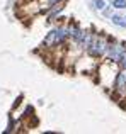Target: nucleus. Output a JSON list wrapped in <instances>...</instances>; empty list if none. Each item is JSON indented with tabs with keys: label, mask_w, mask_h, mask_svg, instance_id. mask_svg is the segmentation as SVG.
Wrapping results in <instances>:
<instances>
[{
	"label": "nucleus",
	"mask_w": 126,
	"mask_h": 134,
	"mask_svg": "<svg viewBox=\"0 0 126 134\" xmlns=\"http://www.w3.org/2000/svg\"><path fill=\"white\" fill-rule=\"evenodd\" d=\"M111 20H113V24H116L119 27H126V22L121 15H111Z\"/></svg>",
	"instance_id": "1"
},
{
	"label": "nucleus",
	"mask_w": 126,
	"mask_h": 134,
	"mask_svg": "<svg viewBox=\"0 0 126 134\" xmlns=\"http://www.w3.org/2000/svg\"><path fill=\"white\" fill-rule=\"evenodd\" d=\"M104 3H106L104 0H96V7H97V9H101V10L104 9Z\"/></svg>",
	"instance_id": "3"
},
{
	"label": "nucleus",
	"mask_w": 126,
	"mask_h": 134,
	"mask_svg": "<svg viewBox=\"0 0 126 134\" xmlns=\"http://www.w3.org/2000/svg\"><path fill=\"white\" fill-rule=\"evenodd\" d=\"M113 7H116V9H126V0H113Z\"/></svg>",
	"instance_id": "2"
},
{
	"label": "nucleus",
	"mask_w": 126,
	"mask_h": 134,
	"mask_svg": "<svg viewBox=\"0 0 126 134\" xmlns=\"http://www.w3.org/2000/svg\"><path fill=\"white\" fill-rule=\"evenodd\" d=\"M61 0H48V3H50V5H55V3H60Z\"/></svg>",
	"instance_id": "4"
}]
</instances>
